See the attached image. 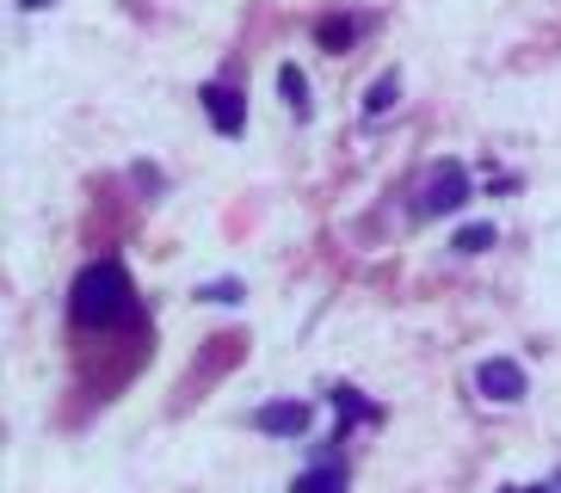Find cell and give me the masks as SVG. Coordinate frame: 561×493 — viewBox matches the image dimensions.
<instances>
[{
	"mask_svg": "<svg viewBox=\"0 0 561 493\" xmlns=\"http://www.w3.org/2000/svg\"><path fill=\"white\" fill-rule=\"evenodd\" d=\"M68 309H75L81 328H117V321H130V314H136L130 272H124L117 260L87 265L81 278H75V290H68Z\"/></svg>",
	"mask_w": 561,
	"mask_h": 493,
	"instance_id": "6da1fadb",
	"label": "cell"
},
{
	"mask_svg": "<svg viewBox=\"0 0 561 493\" xmlns=\"http://www.w3.org/2000/svg\"><path fill=\"white\" fill-rule=\"evenodd\" d=\"M462 197H469V167L438 161L426 173V185H420V204H413V210L420 216H450V210H462Z\"/></svg>",
	"mask_w": 561,
	"mask_h": 493,
	"instance_id": "7a4b0ae2",
	"label": "cell"
},
{
	"mask_svg": "<svg viewBox=\"0 0 561 493\" xmlns=\"http://www.w3.org/2000/svg\"><path fill=\"white\" fill-rule=\"evenodd\" d=\"M253 426H260L265 438H302V432L314 426V408L309 401H265V408L253 413Z\"/></svg>",
	"mask_w": 561,
	"mask_h": 493,
	"instance_id": "3957f363",
	"label": "cell"
},
{
	"mask_svg": "<svg viewBox=\"0 0 561 493\" xmlns=\"http://www.w3.org/2000/svg\"><path fill=\"white\" fill-rule=\"evenodd\" d=\"M476 389L488 394V401H500V408H512V401H525V370L512 358H488L476 370Z\"/></svg>",
	"mask_w": 561,
	"mask_h": 493,
	"instance_id": "277c9868",
	"label": "cell"
},
{
	"mask_svg": "<svg viewBox=\"0 0 561 493\" xmlns=\"http://www.w3.org/2000/svg\"><path fill=\"white\" fill-rule=\"evenodd\" d=\"M198 99H204V112H210V124H216L222 136H241V130H248V99L234 93V87L210 81Z\"/></svg>",
	"mask_w": 561,
	"mask_h": 493,
	"instance_id": "5b68a950",
	"label": "cell"
},
{
	"mask_svg": "<svg viewBox=\"0 0 561 493\" xmlns=\"http://www.w3.org/2000/svg\"><path fill=\"white\" fill-rule=\"evenodd\" d=\"M290 493H346V462H340V457H321L314 469H302V475L290 481Z\"/></svg>",
	"mask_w": 561,
	"mask_h": 493,
	"instance_id": "8992f818",
	"label": "cell"
},
{
	"mask_svg": "<svg viewBox=\"0 0 561 493\" xmlns=\"http://www.w3.org/2000/svg\"><path fill=\"white\" fill-rule=\"evenodd\" d=\"M333 408H340V444H346V426H352V420H377V408H370L358 389H333Z\"/></svg>",
	"mask_w": 561,
	"mask_h": 493,
	"instance_id": "52a82bcc",
	"label": "cell"
},
{
	"mask_svg": "<svg viewBox=\"0 0 561 493\" xmlns=\"http://www.w3.org/2000/svg\"><path fill=\"white\" fill-rule=\"evenodd\" d=\"M278 87H284V99H290V112L309 117V81H302V68H297V62H284V68H278Z\"/></svg>",
	"mask_w": 561,
	"mask_h": 493,
	"instance_id": "ba28073f",
	"label": "cell"
},
{
	"mask_svg": "<svg viewBox=\"0 0 561 493\" xmlns=\"http://www.w3.org/2000/svg\"><path fill=\"white\" fill-rule=\"evenodd\" d=\"M457 253H488V246H494V222H469V229H457Z\"/></svg>",
	"mask_w": 561,
	"mask_h": 493,
	"instance_id": "9c48e42d",
	"label": "cell"
},
{
	"mask_svg": "<svg viewBox=\"0 0 561 493\" xmlns=\"http://www.w3.org/2000/svg\"><path fill=\"white\" fill-rule=\"evenodd\" d=\"M396 99H401V81H396V74H382V81L370 87V99H364V112H370V117H382L389 105H396Z\"/></svg>",
	"mask_w": 561,
	"mask_h": 493,
	"instance_id": "30bf717a",
	"label": "cell"
},
{
	"mask_svg": "<svg viewBox=\"0 0 561 493\" xmlns=\"http://www.w3.org/2000/svg\"><path fill=\"white\" fill-rule=\"evenodd\" d=\"M352 32H358V25H352V19H321V44H328V49L352 44Z\"/></svg>",
	"mask_w": 561,
	"mask_h": 493,
	"instance_id": "8fae6325",
	"label": "cell"
},
{
	"mask_svg": "<svg viewBox=\"0 0 561 493\" xmlns=\"http://www.w3.org/2000/svg\"><path fill=\"white\" fill-rule=\"evenodd\" d=\"M198 296H210V302H241V284H210V290H198Z\"/></svg>",
	"mask_w": 561,
	"mask_h": 493,
	"instance_id": "7c38bea8",
	"label": "cell"
},
{
	"mask_svg": "<svg viewBox=\"0 0 561 493\" xmlns=\"http://www.w3.org/2000/svg\"><path fill=\"white\" fill-rule=\"evenodd\" d=\"M37 7H50V0H19V13H37Z\"/></svg>",
	"mask_w": 561,
	"mask_h": 493,
	"instance_id": "4fadbf2b",
	"label": "cell"
},
{
	"mask_svg": "<svg viewBox=\"0 0 561 493\" xmlns=\"http://www.w3.org/2000/svg\"><path fill=\"white\" fill-rule=\"evenodd\" d=\"M506 493H549V488H506Z\"/></svg>",
	"mask_w": 561,
	"mask_h": 493,
	"instance_id": "5bb4252c",
	"label": "cell"
}]
</instances>
